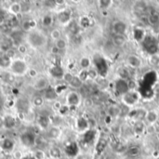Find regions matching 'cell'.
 Masks as SVG:
<instances>
[{
    "instance_id": "c3c4849f",
    "label": "cell",
    "mask_w": 159,
    "mask_h": 159,
    "mask_svg": "<svg viewBox=\"0 0 159 159\" xmlns=\"http://www.w3.org/2000/svg\"><path fill=\"white\" fill-rule=\"evenodd\" d=\"M29 75H30L32 77H34V76L36 75V71L34 70V69H31V70L29 71Z\"/></svg>"
},
{
    "instance_id": "d6a6232c",
    "label": "cell",
    "mask_w": 159,
    "mask_h": 159,
    "mask_svg": "<svg viewBox=\"0 0 159 159\" xmlns=\"http://www.w3.org/2000/svg\"><path fill=\"white\" fill-rule=\"evenodd\" d=\"M52 17L49 16V15H47L43 18L42 20V24L45 26V27H49L51 24H52Z\"/></svg>"
},
{
    "instance_id": "7402d4cb",
    "label": "cell",
    "mask_w": 159,
    "mask_h": 159,
    "mask_svg": "<svg viewBox=\"0 0 159 159\" xmlns=\"http://www.w3.org/2000/svg\"><path fill=\"white\" fill-rule=\"evenodd\" d=\"M14 147V143L13 141L9 140V139H6L4 140L3 143H2V148L6 151H11Z\"/></svg>"
},
{
    "instance_id": "d590c367",
    "label": "cell",
    "mask_w": 159,
    "mask_h": 159,
    "mask_svg": "<svg viewBox=\"0 0 159 159\" xmlns=\"http://www.w3.org/2000/svg\"><path fill=\"white\" fill-rule=\"evenodd\" d=\"M128 85H129V91H136V89L138 87V84H137V82L134 79H130L129 78L128 80Z\"/></svg>"
},
{
    "instance_id": "5b68a950",
    "label": "cell",
    "mask_w": 159,
    "mask_h": 159,
    "mask_svg": "<svg viewBox=\"0 0 159 159\" xmlns=\"http://www.w3.org/2000/svg\"><path fill=\"white\" fill-rule=\"evenodd\" d=\"M114 34H121V35H125L128 26L127 24L123 21V20H116L113 23L112 26Z\"/></svg>"
},
{
    "instance_id": "1f68e13d",
    "label": "cell",
    "mask_w": 159,
    "mask_h": 159,
    "mask_svg": "<svg viewBox=\"0 0 159 159\" xmlns=\"http://www.w3.org/2000/svg\"><path fill=\"white\" fill-rule=\"evenodd\" d=\"M34 26V22L32 21V20H25L22 22L21 24V28L24 30V31H29L32 27Z\"/></svg>"
},
{
    "instance_id": "5bb4252c",
    "label": "cell",
    "mask_w": 159,
    "mask_h": 159,
    "mask_svg": "<svg viewBox=\"0 0 159 159\" xmlns=\"http://www.w3.org/2000/svg\"><path fill=\"white\" fill-rule=\"evenodd\" d=\"M126 154L130 157H139L141 155V148L139 146H136V145H133V146H130L127 149L126 151Z\"/></svg>"
},
{
    "instance_id": "74e56055",
    "label": "cell",
    "mask_w": 159,
    "mask_h": 159,
    "mask_svg": "<svg viewBox=\"0 0 159 159\" xmlns=\"http://www.w3.org/2000/svg\"><path fill=\"white\" fill-rule=\"evenodd\" d=\"M10 10L13 14H17V13H20V4H18V3H14L11 5L10 7Z\"/></svg>"
},
{
    "instance_id": "f5cc1de1",
    "label": "cell",
    "mask_w": 159,
    "mask_h": 159,
    "mask_svg": "<svg viewBox=\"0 0 159 159\" xmlns=\"http://www.w3.org/2000/svg\"><path fill=\"white\" fill-rule=\"evenodd\" d=\"M157 140L159 141V131H158V133H157Z\"/></svg>"
},
{
    "instance_id": "ac0fdd59",
    "label": "cell",
    "mask_w": 159,
    "mask_h": 159,
    "mask_svg": "<svg viewBox=\"0 0 159 159\" xmlns=\"http://www.w3.org/2000/svg\"><path fill=\"white\" fill-rule=\"evenodd\" d=\"M108 115H109V116H112V117H116V116H121V109H120V107L116 106V105L111 106L108 109Z\"/></svg>"
},
{
    "instance_id": "9a60e30c",
    "label": "cell",
    "mask_w": 159,
    "mask_h": 159,
    "mask_svg": "<svg viewBox=\"0 0 159 159\" xmlns=\"http://www.w3.org/2000/svg\"><path fill=\"white\" fill-rule=\"evenodd\" d=\"M146 126L143 121H136L133 126V130L137 134H143L145 131Z\"/></svg>"
},
{
    "instance_id": "8d00e7d4",
    "label": "cell",
    "mask_w": 159,
    "mask_h": 159,
    "mask_svg": "<svg viewBox=\"0 0 159 159\" xmlns=\"http://www.w3.org/2000/svg\"><path fill=\"white\" fill-rule=\"evenodd\" d=\"M55 46L61 50V49H64L65 48H66V46H67V44H66V41L64 40V39H62V38H60L59 40H57L56 41V44H55Z\"/></svg>"
},
{
    "instance_id": "e575fe53",
    "label": "cell",
    "mask_w": 159,
    "mask_h": 159,
    "mask_svg": "<svg viewBox=\"0 0 159 159\" xmlns=\"http://www.w3.org/2000/svg\"><path fill=\"white\" fill-rule=\"evenodd\" d=\"M88 75H89V78L90 79H96L98 76H99V72L96 70V69H89L88 70Z\"/></svg>"
},
{
    "instance_id": "f6af8a7d",
    "label": "cell",
    "mask_w": 159,
    "mask_h": 159,
    "mask_svg": "<svg viewBox=\"0 0 159 159\" xmlns=\"http://www.w3.org/2000/svg\"><path fill=\"white\" fill-rule=\"evenodd\" d=\"M77 126H78V128H79V129H84L88 126V122H87L85 119L81 118V119H79V120H78V122H77Z\"/></svg>"
},
{
    "instance_id": "bcb514c9",
    "label": "cell",
    "mask_w": 159,
    "mask_h": 159,
    "mask_svg": "<svg viewBox=\"0 0 159 159\" xmlns=\"http://www.w3.org/2000/svg\"><path fill=\"white\" fill-rule=\"evenodd\" d=\"M19 51H20V53H25V52H26V48H25V46H23V45L19 46Z\"/></svg>"
},
{
    "instance_id": "484cf974",
    "label": "cell",
    "mask_w": 159,
    "mask_h": 159,
    "mask_svg": "<svg viewBox=\"0 0 159 159\" xmlns=\"http://www.w3.org/2000/svg\"><path fill=\"white\" fill-rule=\"evenodd\" d=\"M91 64V61H90V59L88 58V57H83L81 60H80V66L83 68V70H87Z\"/></svg>"
},
{
    "instance_id": "ffe728a7",
    "label": "cell",
    "mask_w": 159,
    "mask_h": 159,
    "mask_svg": "<svg viewBox=\"0 0 159 159\" xmlns=\"http://www.w3.org/2000/svg\"><path fill=\"white\" fill-rule=\"evenodd\" d=\"M146 7H147V6L145 5L144 2H138L134 6V8H135L136 13H139V14H143L144 11L146 10Z\"/></svg>"
},
{
    "instance_id": "f546056e",
    "label": "cell",
    "mask_w": 159,
    "mask_h": 159,
    "mask_svg": "<svg viewBox=\"0 0 159 159\" xmlns=\"http://www.w3.org/2000/svg\"><path fill=\"white\" fill-rule=\"evenodd\" d=\"M60 129L58 128H51L48 131V136L52 139H56L60 136Z\"/></svg>"
},
{
    "instance_id": "db71d44e",
    "label": "cell",
    "mask_w": 159,
    "mask_h": 159,
    "mask_svg": "<svg viewBox=\"0 0 159 159\" xmlns=\"http://www.w3.org/2000/svg\"><path fill=\"white\" fill-rule=\"evenodd\" d=\"M157 127H158V129H159V118H158V121H157Z\"/></svg>"
},
{
    "instance_id": "4fadbf2b",
    "label": "cell",
    "mask_w": 159,
    "mask_h": 159,
    "mask_svg": "<svg viewBox=\"0 0 159 159\" xmlns=\"http://www.w3.org/2000/svg\"><path fill=\"white\" fill-rule=\"evenodd\" d=\"M3 125L5 126L6 129H11L15 127L16 125V120L13 116H6L5 118L3 119Z\"/></svg>"
},
{
    "instance_id": "11a10c76",
    "label": "cell",
    "mask_w": 159,
    "mask_h": 159,
    "mask_svg": "<svg viewBox=\"0 0 159 159\" xmlns=\"http://www.w3.org/2000/svg\"><path fill=\"white\" fill-rule=\"evenodd\" d=\"M157 152H158V154H159V143H158V145H157Z\"/></svg>"
},
{
    "instance_id": "83f0119b",
    "label": "cell",
    "mask_w": 159,
    "mask_h": 159,
    "mask_svg": "<svg viewBox=\"0 0 159 159\" xmlns=\"http://www.w3.org/2000/svg\"><path fill=\"white\" fill-rule=\"evenodd\" d=\"M38 124L42 129H47L49 125V120L47 116H40L38 119Z\"/></svg>"
},
{
    "instance_id": "d4e9b609",
    "label": "cell",
    "mask_w": 159,
    "mask_h": 159,
    "mask_svg": "<svg viewBox=\"0 0 159 159\" xmlns=\"http://www.w3.org/2000/svg\"><path fill=\"white\" fill-rule=\"evenodd\" d=\"M47 87H48V81L45 78H41L39 80H37L36 83L34 84V88L37 89H43Z\"/></svg>"
},
{
    "instance_id": "8fae6325",
    "label": "cell",
    "mask_w": 159,
    "mask_h": 159,
    "mask_svg": "<svg viewBox=\"0 0 159 159\" xmlns=\"http://www.w3.org/2000/svg\"><path fill=\"white\" fill-rule=\"evenodd\" d=\"M159 118V115L154 110L152 111H149L147 112V116H146V118L145 120L150 124V125H154L156 123H157Z\"/></svg>"
},
{
    "instance_id": "ee69618b",
    "label": "cell",
    "mask_w": 159,
    "mask_h": 159,
    "mask_svg": "<svg viewBox=\"0 0 159 159\" xmlns=\"http://www.w3.org/2000/svg\"><path fill=\"white\" fill-rule=\"evenodd\" d=\"M34 157L35 159H45V154H44L43 151L37 150V151L34 154Z\"/></svg>"
},
{
    "instance_id": "7c38bea8",
    "label": "cell",
    "mask_w": 159,
    "mask_h": 159,
    "mask_svg": "<svg viewBox=\"0 0 159 159\" xmlns=\"http://www.w3.org/2000/svg\"><path fill=\"white\" fill-rule=\"evenodd\" d=\"M113 43L116 47H124L127 43V39H126L125 35L114 34L113 35Z\"/></svg>"
},
{
    "instance_id": "4316f807",
    "label": "cell",
    "mask_w": 159,
    "mask_h": 159,
    "mask_svg": "<svg viewBox=\"0 0 159 159\" xmlns=\"http://www.w3.org/2000/svg\"><path fill=\"white\" fill-rule=\"evenodd\" d=\"M118 75L120 79H124V80H129V74L128 72L127 69L125 68H120L118 70Z\"/></svg>"
},
{
    "instance_id": "9f6ffc18",
    "label": "cell",
    "mask_w": 159,
    "mask_h": 159,
    "mask_svg": "<svg viewBox=\"0 0 159 159\" xmlns=\"http://www.w3.org/2000/svg\"><path fill=\"white\" fill-rule=\"evenodd\" d=\"M157 39H158V41H159V34H158V36H157Z\"/></svg>"
},
{
    "instance_id": "2e32d148",
    "label": "cell",
    "mask_w": 159,
    "mask_h": 159,
    "mask_svg": "<svg viewBox=\"0 0 159 159\" xmlns=\"http://www.w3.org/2000/svg\"><path fill=\"white\" fill-rule=\"evenodd\" d=\"M57 97H58V94L56 90L52 88H48L45 92V98L48 101H54L57 99Z\"/></svg>"
},
{
    "instance_id": "7bdbcfd3",
    "label": "cell",
    "mask_w": 159,
    "mask_h": 159,
    "mask_svg": "<svg viewBox=\"0 0 159 159\" xmlns=\"http://www.w3.org/2000/svg\"><path fill=\"white\" fill-rule=\"evenodd\" d=\"M78 77L81 79V81H82V82L86 81V80L89 78L88 71H87V70H83V71H81V72H80V74H79V75H78Z\"/></svg>"
},
{
    "instance_id": "603a6c76",
    "label": "cell",
    "mask_w": 159,
    "mask_h": 159,
    "mask_svg": "<svg viewBox=\"0 0 159 159\" xmlns=\"http://www.w3.org/2000/svg\"><path fill=\"white\" fill-rule=\"evenodd\" d=\"M49 156H50L52 158L59 159L61 158V150H60L59 148H57V147H52V148H50V150H49Z\"/></svg>"
},
{
    "instance_id": "3957f363",
    "label": "cell",
    "mask_w": 159,
    "mask_h": 159,
    "mask_svg": "<svg viewBox=\"0 0 159 159\" xmlns=\"http://www.w3.org/2000/svg\"><path fill=\"white\" fill-rule=\"evenodd\" d=\"M11 70L15 75H23L27 71V65L23 61L16 60L11 63Z\"/></svg>"
},
{
    "instance_id": "ab89813d",
    "label": "cell",
    "mask_w": 159,
    "mask_h": 159,
    "mask_svg": "<svg viewBox=\"0 0 159 159\" xmlns=\"http://www.w3.org/2000/svg\"><path fill=\"white\" fill-rule=\"evenodd\" d=\"M50 35H51V37H52L54 40L57 41V40H59V39L61 38V32H60L58 29H54V30L51 31Z\"/></svg>"
},
{
    "instance_id": "52a82bcc",
    "label": "cell",
    "mask_w": 159,
    "mask_h": 159,
    "mask_svg": "<svg viewBox=\"0 0 159 159\" xmlns=\"http://www.w3.org/2000/svg\"><path fill=\"white\" fill-rule=\"evenodd\" d=\"M146 116H147V111L144 108H138L133 112L132 117L135 119V122L136 121H143V120H145Z\"/></svg>"
},
{
    "instance_id": "60d3db41",
    "label": "cell",
    "mask_w": 159,
    "mask_h": 159,
    "mask_svg": "<svg viewBox=\"0 0 159 159\" xmlns=\"http://www.w3.org/2000/svg\"><path fill=\"white\" fill-rule=\"evenodd\" d=\"M74 76L75 75H73L71 73H64V75H63V80L65 81V82H67V83H71V81L73 80V78H74Z\"/></svg>"
},
{
    "instance_id": "6da1fadb",
    "label": "cell",
    "mask_w": 159,
    "mask_h": 159,
    "mask_svg": "<svg viewBox=\"0 0 159 159\" xmlns=\"http://www.w3.org/2000/svg\"><path fill=\"white\" fill-rule=\"evenodd\" d=\"M115 89H116V92L119 95H121V96H124V95L128 94L129 92V85H128V80H124V79L118 78L115 82Z\"/></svg>"
},
{
    "instance_id": "4dcf8cb0",
    "label": "cell",
    "mask_w": 159,
    "mask_h": 159,
    "mask_svg": "<svg viewBox=\"0 0 159 159\" xmlns=\"http://www.w3.org/2000/svg\"><path fill=\"white\" fill-rule=\"evenodd\" d=\"M113 4V1L111 0H102L99 2V7L102 9H106L108 7H110Z\"/></svg>"
},
{
    "instance_id": "9c48e42d",
    "label": "cell",
    "mask_w": 159,
    "mask_h": 159,
    "mask_svg": "<svg viewBox=\"0 0 159 159\" xmlns=\"http://www.w3.org/2000/svg\"><path fill=\"white\" fill-rule=\"evenodd\" d=\"M128 64L131 68H139L142 65V60L139 58V56L136 55H130L128 57Z\"/></svg>"
},
{
    "instance_id": "f1b7e54d",
    "label": "cell",
    "mask_w": 159,
    "mask_h": 159,
    "mask_svg": "<svg viewBox=\"0 0 159 159\" xmlns=\"http://www.w3.org/2000/svg\"><path fill=\"white\" fill-rule=\"evenodd\" d=\"M149 62L152 66H159V54L151 55L149 58Z\"/></svg>"
},
{
    "instance_id": "30bf717a",
    "label": "cell",
    "mask_w": 159,
    "mask_h": 159,
    "mask_svg": "<svg viewBox=\"0 0 159 159\" xmlns=\"http://www.w3.org/2000/svg\"><path fill=\"white\" fill-rule=\"evenodd\" d=\"M49 73L55 78H62L63 77V75H64L63 69L60 65H53L49 69Z\"/></svg>"
},
{
    "instance_id": "f907efd6",
    "label": "cell",
    "mask_w": 159,
    "mask_h": 159,
    "mask_svg": "<svg viewBox=\"0 0 159 159\" xmlns=\"http://www.w3.org/2000/svg\"><path fill=\"white\" fill-rule=\"evenodd\" d=\"M4 20H5V17H4V15L0 14V25L4 23Z\"/></svg>"
},
{
    "instance_id": "681fc988",
    "label": "cell",
    "mask_w": 159,
    "mask_h": 159,
    "mask_svg": "<svg viewBox=\"0 0 159 159\" xmlns=\"http://www.w3.org/2000/svg\"><path fill=\"white\" fill-rule=\"evenodd\" d=\"M67 110H68V107H66V106H61V108L59 111H60V113H61V114H64V113H65V111L67 112Z\"/></svg>"
},
{
    "instance_id": "b9f144b4",
    "label": "cell",
    "mask_w": 159,
    "mask_h": 159,
    "mask_svg": "<svg viewBox=\"0 0 159 159\" xmlns=\"http://www.w3.org/2000/svg\"><path fill=\"white\" fill-rule=\"evenodd\" d=\"M43 103H44V100H43L42 97L37 96V97H35V98L34 99V104L35 106L39 107V106L43 105Z\"/></svg>"
},
{
    "instance_id": "816d5d0a",
    "label": "cell",
    "mask_w": 159,
    "mask_h": 159,
    "mask_svg": "<svg viewBox=\"0 0 159 159\" xmlns=\"http://www.w3.org/2000/svg\"><path fill=\"white\" fill-rule=\"evenodd\" d=\"M2 125H3V119H2V118L0 117V127H1Z\"/></svg>"
},
{
    "instance_id": "cb8c5ba5",
    "label": "cell",
    "mask_w": 159,
    "mask_h": 159,
    "mask_svg": "<svg viewBox=\"0 0 159 159\" xmlns=\"http://www.w3.org/2000/svg\"><path fill=\"white\" fill-rule=\"evenodd\" d=\"M70 85H71V87H72V88L79 89V88H81V87H82L83 82L81 81V79H80L78 76H74V78H73V80L71 81Z\"/></svg>"
},
{
    "instance_id": "44dd1931",
    "label": "cell",
    "mask_w": 159,
    "mask_h": 159,
    "mask_svg": "<svg viewBox=\"0 0 159 159\" xmlns=\"http://www.w3.org/2000/svg\"><path fill=\"white\" fill-rule=\"evenodd\" d=\"M70 18H71V14L68 11H62L59 14V20L62 23H66L67 21H69Z\"/></svg>"
},
{
    "instance_id": "e0dca14e",
    "label": "cell",
    "mask_w": 159,
    "mask_h": 159,
    "mask_svg": "<svg viewBox=\"0 0 159 159\" xmlns=\"http://www.w3.org/2000/svg\"><path fill=\"white\" fill-rule=\"evenodd\" d=\"M147 21L150 25H153V26H156L159 24V14L157 12H154L152 14H150L148 17H147Z\"/></svg>"
},
{
    "instance_id": "7dc6e473",
    "label": "cell",
    "mask_w": 159,
    "mask_h": 159,
    "mask_svg": "<svg viewBox=\"0 0 159 159\" xmlns=\"http://www.w3.org/2000/svg\"><path fill=\"white\" fill-rule=\"evenodd\" d=\"M59 51H60V49H59L56 46H54V47L52 48V49H51V52H52L53 54H58Z\"/></svg>"
},
{
    "instance_id": "277c9868",
    "label": "cell",
    "mask_w": 159,
    "mask_h": 159,
    "mask_svg": "<svg viewBox=\"0 0 159 159\" xmlns=\"http://www.w3.org/2000/svg\"><path fill=\"white\" fill-rule=\"evenodd\" d=\"M30 43L34 47H42L46 43V38L39 33H33L29 37Z\"/></svg>"
},
{
    "instance_id": "f35d334b",
    "label": "cell",
    "mask_w": 159,
    "mask_h": 159,
    "mask_svg": "<svg viewBox=\"0 0 159 159\" xmlns=\"http://www.w3.org/2000/svg\"><path fill=\"white\" fill-rule=\"evenodd\" d=\"M30 9V2L23 1L20 3V11L21 12H27Z\"/></svg>"
},
{
    "instance_id": "8992f818",
    "label": "cell",
    "mask_w": 159,
    "mask_h": 159,
    "mask_svg": "<svg viewBox=\"0 0 159 159\" xmlns=\"http://www.w3.org/2000/svg\"><path fill=\"white\" fill-rule=\"evenodd\" d=\"M20 142L22 143L23 145H25L27 147H32L35 143L36 140H35V136L34 133L25 132L20 136Z\"/></svg>"
},
{
    "instance_id": "ba28073f",
    "label": "cell",
    "mask_w": 159,
    "mask_h": 159,
    "mask_svg": "<svg viewBox=\"0 0 159 159\" xmlns=\"http://www.w3.org/2000/svg\"><path fill=\"white\" fill-rule=\"evenodd\" d=\"M67 102L70 106H76L80 102V97L76 92H70L67 95Z\"/></svg>"
},
{
    "instance_id": "836d02e7",
    "label": "cell",
    "mask_w": 159,
    "mask_h": 159,
    "mask_svg": "<svg viewBox=\"0 0 159 159\" xmlns=\"http://www.w3.org/2000/svg\"><path fill=\"white\" fill-rule=\"evenodd\" d=\"M79 30V26L75 23V22H72L69 26V31L73 35H76Z\"/></svg>"
},
{
    "instance_id": "d6986e66",
    "label": "cell",
    "mask_w": 159,
    "mask_h": 159,
    "mask_svg": "<svg viewBox=\"0 0 159 159\" xmlns=\"http://www.w3.org/2000/svg\"><path fill=\"white\" fill-rule=\"evenodd\" d=\"M11 64V61H10V57H8L7 55H4L0 57V67L3 68H7Z\"/></svg>"
},
{
    "instance_id": "7a4b0ae2",
    "label": "cell",
    "mask_w": 159,
    "mask_h": 159,
    "mask_svg": "<svg viewBox=\"0 0 159 159\" xmlns=\"http://www.w3.org/2000/svg\"><path fill=\"white\" fill-rule=\"evenodd\" d=\"M123 102L127 106H132L136 104L140 100V95L136 91H129L128 94L122 96Z\"/></svg>"
}]
</instances>
